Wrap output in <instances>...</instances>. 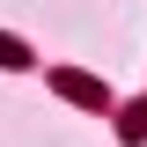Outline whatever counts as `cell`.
I'll return each instance as SVG.
<instances>
[{
    "mask_svg": "<svg viewBox=\"0 0 147 147\" xmlns=\"http://www.w3.org/2000/svg\"><path fill=\"white\" fill-rule=\"evenodd\" d=\"M59 88H66L74 103H103V88H96V81H81V74H59Z\"/></svg>",
    "mask_w": 147,
    "mask_h": 147,
    "instance_id": "6da1fadb",
    "label": "cell"
},
{
    "mask_svg": "<svg viewBox=\"0 0 147 147\" xmlns=\"http://www.w3.org/2000/svg\"><path fill=\"white\" fill-rule=\"evenodd\" d=\"M0 66H30V52H22L15 37H0Z\"/></svg>",
    "mask_w": 147,
    "mask_h": 147,
    "instance_id": "7a4b0ae2",
    "label": "cell"
}]
</instances>
